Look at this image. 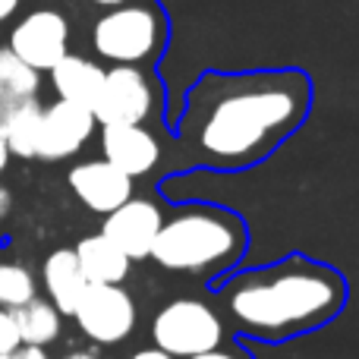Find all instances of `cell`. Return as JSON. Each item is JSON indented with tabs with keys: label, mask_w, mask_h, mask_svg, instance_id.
I'll return each instance as SVG.
<instances>
[{
	"label": "cell",
	"mask_w": 359,
	"mask_h": 359,
	"mask_svg": "<svg viewBox=\"0 0 359 359\" xmlns=\"http://www.w3.org/2000/svg\"><path fill=\"white\" fill-rule=\"evenodd\" d=\"M309 101L312 86L299 69L208 73L186 95L177 155L189 168H252L303 126Z\"/></svg>",
	"instance_id": "1"
},
{
	"label": "cell",
	"mask_w": 359,
	"mask_h": 359,
	"mask_svg": "<svg viewBox=\"0 0 359 359\" xmlns=\"http://www.w3.org/2000/svg\"><path fill=\"white\" fill-rule=\"evenodd\" d=\"M344 274L306 255L243 271L224 287V309L230 318L262 341H287L322 328L344 309Z\"/></svg>",
	"instance_id": "2"
},
{
	"label": "cell",
	"mask_w": 359,
	"mask_h": 359,
	"mask_svg": "<svg viewBox=\"0 0 359 359\" xmlns=\"http://www.w3.org/2000/svg\"><path fill=\"white\" fill-rule=\"evenodd\" d=\"M243 252H246V224L227 208L196 202L183 205L168 221H161L149 259L170 271L215 274L230 268Z\"/></svg>",
	"instance_id": "3"
},
{
	"label": "cell",
	"mask_w": 359,
	"mask_h": 359,
	"mask_svg": "<svg viewBox=\"0 0 359 359\" xmlns=\"http://www.w3.org/2000/svg\"><path fill=\"white\" fill-rule=\"evenodd\" d=\"M164 22L151 6L130 4V6H114L95 22L92 41L101 57L114 63H142L161 48Z\"/></svg>",
	"instance_id": "4"
},
{
	"label": "cell",
	"mask_w": 359,
	"mask_h": 359,
	"mask_svg": "<svg viewBox=\"0 0 359 359\" xmlns=\"http://www.w3.org/2000/svg\"><path fill=\"white\" fill-rule=\"evenodd\" d=\"M151 337L161 353L186 359L221 347L224 322L211 306L198 303V299H174L155 316Z\"/></svg>",
	"instance_id": "5"
},
{
	"label": "cell",
	"mask_w": 359,
	"mask_h": 359,
	"mask_svg": "<svg viewBox=\"0 0 359 359\" xmlns=\"http://www.w3.org/2000/svg\"><path fill=\"white\" fill-rule=\"evenodd\" d=\"M155 111V88L139 67L104 69L101 92L92 104L95 123L101 126H142Z\"/></svg>",
	"instance_id": "6"
},
{
	"label": "cell",
	"mask_w": 359,
	"mask_h": 359,
	"mask_svg": "<svg viewBox=\"0 0 359 359\" xmlns=\"http://www.w3.org/2000/svg\"><path fill=\"white\" fill-rule=\"evenodd\" d=\"M73 318L88 341L120 344L136 328V306L120 284H88Z\"/></svg>",
	"instance_id": "7"
},
{
	"label": "cell",
	"mask_w": 359,
	"mask_h": 359,
	"mask_svg": "<svg viewBox=\"0 0 359 359\" xmlns=\"http://www.w3.org/2000/svg\"><path fill=\"white\" fill-rule=\"evenodd\" d=\"M6 48L38 73H48L69 54V25L57 10H32L10 32Z\"/></svg>",
	"instance_id": "8"
},
{
	"label": "cell",
	"mask_w": 359,
	"mask_h": 359,
	"mask_svg": "<svg viewBox=\"0 0 359 359\" xmlns=\"http://www.w3.org/2000/svg\"><path fill=\"white\" fill-rule=\"evenodd\" d=\"M95 114L73 101H60L48 104L41 111V130H38V151L35 158L41 161H63L73 158L82 145L92 139L95 133Z\"/></svg>",
	"instance_id": "9"
},
{
	"label": "cell",
	"mask_w": 359,
	"mask_h": 359,
	"mask_svg": "<svg viewBox=\"0 0 359 359\" xmlns=\"http://www.w3.org/2000/svg\"><path fill=\"white\" fill-rule=\"evenodd\" d=\"M161 208L149 198H126L120 208L104 215V227L101 233L126 255V259H149L155 236L161 230Z\"/></svg>",
	"instance_id": "10"
},
{
	"label": "cell",
	"mask_w": 359,
	"mask_h": 359,
	"mask_svg": "<svg viewBox=\"0 0 359 359\" xmlns=\"http://www.w3.org/2000/svg\"><path fill=\"white\" fill-rule=\"evenodd\" d=\"M67 180H69V189L76 192V198H79L86 208L98 211V215H111L126 198H133V180L126 174H120L104 158H101V161L76 164L67 174Z\"/></svg>",
	"instance_id": "11"
},
{
	"label": "cell",
	"mask_w": 359,
	"mask_h": 359,
	"mask_svg": "<svg viewBox=\"0 0 359 359\" xmlns=\"http://www.w3.org/2000/svg\"><path fill=\"white\" fill-rule=\"evenodd\" d=\"M101 155L120 174L136 180L161 161V145L142 126H101Z\"/></svg>",
	"instance_id": "12"
},
{
	"label": "cell",
	"mask_w": 359,
	"mask_h": 359,
	"mask_svg": "<svg viewBox=\"0 0 359 359\" xmlns=\"http://www.w3.org/2000/svg\"><path fill=\"white\" fill-rule=\"evenodd\" d=\"M41 284L48 293V303L54 306L60 316H73L79 306L82 293L88 290V280L82 274L79 262H76L73 249H54L41 265Z\"/></svg>",
	"instance_id": "13"
},
{
	"label": "cell",
	"mask_w": 359,
	"mask_h": 359,
	"mask_svg": "<svg viewBox=\"0 0 359 359\" xmlns=\"http://www.w3.org/2000/svg\"><path fill=\"white\" fill-rule=\"evenodd\" d=\"M50 73V86H54L57 98L60 101H73V104H82L92 111L95 98L101 92V82H104V69L95 60L79 54H67L63 60H57Z\"/></svg>",
	"instance_id": "14"
},
{
	"label": "cell",
	"mask_w": 359,
	"mask_h": 359,
	"mask_svg": "<svg viewBox=\"0 0 359 359\" xmlns=\"http://www.w3.org/2000/svg\"><path fill=\"white\" fill-rule=\"evenodd\" d=\"M73 252H76V262H79L88 284H120V280H126V274H130V259H126L104 233L79 240Z\"/></svg>",
	"instance_id": "15"
},
{
	"label": "cell",
	"mask_w": 359,
	"mask_h": 359,
	"mask_svg": "<svg viewBox=\"0 0 359 359\" xmlns=\"http://www.w3.org/2000/svg\"><path fill=\"white\" fill-rule=\"evenodd\" d=\"M38 92H41V73L22 63L10 48H0V117L25 101H35Z\"/></svg>",
	"instance_id": "16"
},
{
	"label": "cell",
	"mask_w": 359,
	"mask_h": 359,
	"mask_svg": "<svg viewBox=\"0 0 359 359\" xmlns=\"http://www.w3.org/2000/svg\"><path fill=\"white\" fill-rule=\"evenodd\" d=\"M41 111L44 104L35 101H25V104L13 107L0 117V133H4L6 145H10L13 158H25L32 161L38 151V130H41Z\"/></svg>",
	"instance_id": "17"
},
{
	"label": "cell",
	"mask_w": 359,
	"mask_h": 359,
	"mask_svg": "<svg viewBox=\"0 0 359 359\" xmlns=\"http://www.w3.org/2000/svg\"><path fill=\"white\" fill-rule=\"evenodd\" d=\"M13 318H16L19 337H22L25 347H48L60 337V312L48 303V299L35 297L25 306L13 309Z\"/></svg>",
	"instance_id": "18"
},
{
	"label": "cell",
	"mask_w": 359,
	"mask_h": 359,
	"mask_svg": "<svg viewBox=\"0 0 359 359\" xmlns=\"http://www.w3.org/2000/svg\"><path fill=\"white\" fill-rule=\"evenodd\" d=\"M38 297V280L22 262L0 259V309H19Z\"/></svg>",
	"instance_id": "19"
},
{
	"label": "cell",
	"mask_w": 359,
	"mask_h": 359,
	"mask_svg": "<svg viewBox=\"0 0 359 359\" xmlns=\"http://www.w3.org/2000/svg\"><path fill=\"white\" fill-rule=\"evenodd\" d=\"M133 359H174V356H168V353H161L158 347H151V350H139ZM186 359H252V356H249L243 347H215V350H208V353L186 356Z\"/></svg>",
	"instance_id": "20"
},
{
	"label": "cell",
	"mask_w": 359,
	"mask_h": 359,
	"mask_svg": "<svg viewBox=\"0 0 359 359\" xmlns=\"http://www.w3.org/2000/svg\"><path fill=\"white\" fill-rule=\"evenodd\" d=\"M19 347H22V337H19L16 318L10 309H0V356H10Z\"/></svg>",
	"instance_id": "21"
},
{
	"label": "cell",
	"mask_w": 359,
	"mask_h": 359,
	"mask_svg": "<svg viewBox=\"0 0 359 359\" xmlns=\"http://www.w3.org/2000/svg\"><path fill=\"white\" fill-rule=\"evenodd\" d=\"M0 359H50L48 353H44V347H19V350H13L10 356H0Z\"/></svg>",
	"instance_id": "22"
},
{
	"label": "cell",
	"mask_w": 359,
	"mask_h": 359,
	"mask_svg": "<svg viewBox=\"0 0 359 359\" xmlns=\"http://www.w3.org/2000/svg\"><path fill=\"white\" fill-rule=\"evenodd\" d=\"M19 4H22V0H0V22H10V19L16 16Z\"/></svg>",
	"instance_id": "23"
},
{
	"label": "cell",
	"mask_w": 359,
	"mask_h": 359,
	"mask_svg": "<svg viewBox=\"0 0 359 359\" xmlns=\"http://www.w3.org/2000/svg\"><path fill=\"white\" fill-rule=\"evenodd\" d=\"M10 145H6V139H4V133H0V174H4L6 168H10Z\"/></svg>",
	"instance_id": "24"
},
{
	"label": "cell",
	"mask_w": 359,
	"mask_h": 359,
	"mask_svg": "<svg viewBox=\"0 0 359 359\" xmlns=\"http://www.w3.org/2000/svg\"><path fill=\"white\" fill-rule=\"evenodd\" d=\"M10 205H13L10 189H6V186L0 183V217H6V215H10Z\"/></svg>",
	"instance_id": "25"
},
{
	"label": "cell",
	"mask_w": 359,
	"mask_h": 359,
	"mask_svg": "<svg viewBox=\"0 0 359 359\" xmlns=\"http://www.w3.org/2000/svg\"><path fill=\"white\" fill-rule=\"evenodd\" d=\"M63 359H101V356H95V353H86V350H76V353H69V356H63Z\"/></svg>",
	"instance_id": "26"
},
{
	"label": "cell",
	"mask_w": 359,
	"mask_h": 359,
	"mask_svg": "<svg viewBox=\"0 0 359 359\" xmlns=\"http://www.w3.org/2000/svg\"><path fill=\"white\" fill-rule=\"evenodd\" d=\"M95 4H101V6H107V10H114V6H123L126 0H95Z\"/></svg>",
	"instance_id": "27"
}]
</instances>
